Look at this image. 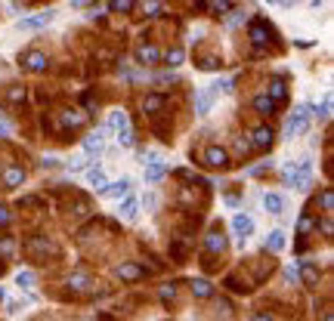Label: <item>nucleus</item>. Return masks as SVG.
I'll list each match as a JSON object with an SVG mask.
<instances>
[{
	"instance_id": "obj_1",
	"label": "nucleus",
	"mask_w": 334,
	"mask_h": 321,
	"mask_svg": "<svg viewBox=\"0 0 334 321\" xmlns=\"http://www.w3.org/2000/svg\"><path fill=\"white\" fill-rule=\"evenodd\" d=\"M310 117H313V105H300L297 112L288 117V124H285V136H288V139L300 136V133L310 127Z\"/></svg>"
},
{
	"instance_id": "obj_2",
	"label": "nucleus",
	"mask_w": 334,
	"mask_h": 321,
	"mask_svg": "<svg viewBox=\"0 0 334 321\" xmlns=\"http://www.w3.org/2000/svg\"><path fill=\"white\" fill-rule=\"evenodd\" d=\"M285 173H288V182L294 185L297 192L310 189V176H313V164H310V160H300V167H285Z\"/></svg>"
},
{
	"instance_id": "obj_3",
	"label": "nucleus",
	"mask_w": 334,
	"mask_h": 321,
	"mask_svg": "<svg viewBox=\"0 0 334 321\" xmlns=\"http://www.w3.org/2000/svg\"><path fill=\"white\" fill-rule=\"evenodd\" d=\"M50 22H53V13H40V16H34V19H22L19 28L22 31H34V28H44V25H50Z\"/></svg>"
},
{
	"instance_id": "obj_4",
	"label": "nucleus",
	"mask_w": 334,
	"mask_h": 321,
	"mask_svg": "<svg viewBox=\"0 0 334 321\" xmlns=\"http://www.w3.org/2000/svg\"><path fill=\"white\" fill-rule=\"evenodd\" d=\"M25 182V170L22 167H6L3 170V185L6 189H16V185H22Z\"/></svg>"
},
{
	"instance_id": "obj_5",
	"label": "nucleus",
	"mask_w": 334,
	"mask_h": 321,
	"mask_svg": "<svg viewBox=\"0 0 334 321\" xmlns=\"http://www.w3.org/2000/svg\"><path fill=\"white\" fill-rule=\"evenodd\" d=\"M102 145H105V130H96L84 139V148H87L90 155H93V151H102Z\"/></svg>"
},
{
	"instance_id": "obj_6",
	"label": "nucleus",
	"mask_w": 334,
	"mask_h": 321,
	"mask_svg": "<svg viewBox=\"0 0 334 321\" xmlns=\"http://www.w3.org/2000/svg\"><path fill=\"white\" fill-rule=\"evenodd\" d=\"M127 192H130V179H118V182L105 185V189H102V195H108V198H124Z\"/></svg>"
},
{
	"instance_id": "obj_7",
	"label": "nucleus",
	"mask_w": 334,
	"mask_h": 321,
	"mask_svg": "<svg viewBox=\"0 0 334 321\" xmlns=\"http://www.w3.org/2000/svg\"><path fill=\"white\" fill-rule=\"evenodd\" d=\"M211 102H214V93L211 90H201L195 96V114H207V112H211Z\"/></svg>"
},
{
	"instance_id": "obj_8",
	"label": "nucleus",
	"mask_w": 334,
	"mask_h": 321,
	"mask_svg": "<svg viewBox=\"0 0 334 321\" xmlns=\"http://www.w3.org/2000/svg\"><path fill=\"white\" fill-rule=\"evenodd\" d=\"M232 229H235V232H241V235L248 238V235L254 232V219H250V216H245V213H238V216H232Z\"/></svg>"
},
{
	"instance_id": "obj_9",
	"label": "nucleus",
	"mask_w": 334,
	"mask_h": 321,
	"mask_svg": "<svg viewBox=\"0 0 334 321\" xmlns=\"http://www.w3.org/2000/svg\"><path fill=\"white\" fill-rule=\"evenodd\" d=\"M25 68L28 71H44L47 68V56L44 53H28L25 56Z\"/></svg>"
},
{
	"instance_id": "obj_10",
	"label": "nucleus",
	"mask_w": 334,
	"mask_h": 321,
	"mask_svg": "<svg viewBox=\"0 0 334 321\" xmlns=\"http://www.w3.org/2000/svg\"><path fill=\"white\" fill-rule=\"evenodd\" d=\"M254 145L257 148H269L272 145V130L269 127H257L254 130Z\"/></svg>"
},
{
	"instance_id": "obj_11",
	"label": "nucleus",
	"mask_w": 334,
	"mask_h": 321,
	"mask_svg": "<svg viewBox=\"0 0 334 321\" xmlns=\"http://www.w3.org/2000/svg\"><path fill=\"white\" fill-rule=\"evenodd\" d=\"M204 158H207V164H211V167H226V151L217 148V145L207 148V151H204Z\"/></svg>"
},
{
	"instance_id": "obj_12",
	"label": "nucleus",
	"mask_w": 334,
	"mask_h": 321,
	"mask_svg": "<svg viewBox=\"0 0 334 321\" xmlns=\"http://www.w3.org/2000/svg\"><path fill=\"white\" fill-rule=\"evenodd\" d=\"M263 204H266V210H269V213H275V216L285 210V201H282V195H266Z\"/></svg>"
},
{
	"instance_id": "obj_13",
	"label": "nucleus",
	"mask_w": 334,
	"mask_h": 321,
	"mask_svg": "<svg viewBox=\"0 0 334 321\" xmlns=\"http://www.w3.org/2000/svg\"><path fill=\"white\" fill-rule=\"evenodd\" d=\"M158 56H161V53H158L155 47H139V53H136V59H139L143 65H152V62H158Z\"/></svg>"
},
{
	"instance_id": "obj_14",
	"label": "nucleus",
	"mask_w": 334,
	"mask_h": 321,
	"mask_svg": "<svg viewBox=\"0 0 334 321\" xmlns=\"http://www.w3.org/2000/svg\"><path fill=\"white\" fill-rule=\"evenodd\" d=\"M136 210H139L136 198H124V204H121V216L124 219H136Z\"/></svg>"
},
{
	"instance_id": "obj_15",
	"label": "nucleus",
	"mask_w": 334,
	"mask_h": 321,
	"mask_svg": "<svg viewBox=\"0 0 334 321\" xmlns=\"http://www.w3.org/2000/svg\"><path fill=\"white\" fill-rule=\"evenodd\" d=\"M266 247H269V250H282V247H285V232H282V229L269 232V238H266Z\"/></svg>"
},
{
	"instance_id": "obj_16",
	"label": "nucleus",
	"mask_w": 334,
	"mask_h": 321,
	"mask_svg": "<svg viewBox=\"0 0 334 321\" xmlns=\"http://www.w3.org/2000/svg\"><path fill=\"white\" fill-rule=\"evenodd\" d=\"M254 108H257V112H260V114H272L275 102H272L269 96H257V99H254Z\"/></svg>"
},
{
	"instance_id": "obj_17",
	"label": "nucleus",
	"mask_w": 334,
	"mask_h": 321,
	"mask_svg": "<svg viewBox=\"0 0 334 321\" xmlns=\"http://www.w3.org/2000/svg\"><path fill=\"white\" fill-rule=\"evenodd\" d=\"M161 176H164V164H158V160H155V164L146 170V182H158Z\"/></svg>"
},
{
	"instance_id": "obj_18",
	"label": "nucleus",
	"mask_w": 334,
	"mask_h": 321,
	"mask_svg": "<svg viewBox=\"0 0 334 321\" xmlns=\"http://www.w3.org/2000/svg\"><path fill=\"white\" fill-rule=\"evenodd\" d=\"M78 124H84V114L81 112H65L62 114V127H78Z\"/></svg>"
},
{
	"instance_id": "obj_19",
	"label": "nucleus",
	"mask_w": 334,
	"mask_h": 321,
	"mask_svg": "<svg viewBox=\"0 0 334 321\" xmlns=\"http://www.w3.org/2000/svg\"><path fill=\"white\" fill-rule=\"evenodd\" d=\"M250 37H254V44H266V25L257 22L254 28H250Z\"/></svg>"
},
{
	"instance_id": "obj_20",
	"label": "nucleus",
	"mask_w": 334,
	"mask_h": 321,
	"mask_svg": "<svg viewBox=\"0 0 334 321\" xmlns=\"http://www.w3.org/2000/svg\"><path fill=\"white\" fill-rule=\"evenodd\" d=\"M90 185H96V189H99V192H102V189H105V173H102V170H99V167H96V170H90Z\"/></svg>"
},
{
	"instance_id": "obj_21",
	"label": "nucleus",
	"mask_w": 334,
	"mask_h": 321,
	"mask_svg": "<svg viewBox=\"0 0 334 321\" xmlns=\"http://www.w3.org/2000/svg\"><path fill=\"white\" fill-rule=\"evenodd\" d=\"M269 93H272V102H275V99H285V83H282V80H272L269 83Z\"/></svg>"
},
{
	"instance_id": "obj_22",
	"label": "nucleus",
	"mask_w": 334,
	"mask_h": 321,
	"mask_svg": "<svg viewBox=\"0 0 334 321\" xmlns=\"http://www.w3.org/2000/svg\"><path fill=\"white\" fill-rule=\"evenodd\" d=\"M223 247H226V241H223L217 232H214V235H207V250H223Z\"/></svg>"
},
{
	"instance_id": "obj_23",
	"label": "nucleus",
	"mask_w": 334,
	"mask_h": 321,
	"mask_svg": "<svg viewBox=\"0 0 334 321\" xmlns=\"http://www.w3.org/2000/svg\"><path fill=\"white\" fill-rule=\"evenodd\" d=\"M108 127H115V130L127 127V114H124V112H115V114H112V121H108Z\"/></svg>"
},
{
	"instance_id": "obj_24",
	"label": "nucleus",
	"mask_w": 334,
	"mask_h": 321,
	"mask_svg": "<svg viewBox=\"0 0 334 321\" xmlns=\"http://www.w3.org/2000/svg\"><path fill=\"white\" fill-rule=\"evenodd\" d=\"M112 10L115 13H130L133 10V0H112Z\"/></svg>"
},
{
	"instance_id": "obj_25",
	"label": "nucleus",
	"mask_w": 334,
	"mask_h": 321,
	"mask_svg": "<svg viewBox=\"0 0 334 321\" xmlns=\"http://www.w3.org/2000/svg\"><path fill=\"white\" fill-rule=\"evenodd\" d=\"M143 10H146V16H158V10H161V0H143Z\"/></svg>"
},
{
	"instance_id": "obj_26",
	"label": "nucleus",
	"mask_w": 334,
	"mask_h": 321,
	"mask_svg": "<svg viewBox=\"0 0 334 321\" xmlns=\"http://www.w3.org/2000/svg\"><path fill=\"white\" fill-rule=\"evenodd\" d=\"M118 142H121V145H127V148L133 145V133L127 130V127H121V130H118Z\"/></svg>"
},
{
	"instance_id": "obj_27",
	"label": "nucleus",
	"mask_w": 334,
	"mask_h": 321,
	"mask_svg": "<svg viewBox=\"0 0 334 321\" xmlns=\"http://www.w3.org/2000/svg\"><path fill=\"white\" fill-rule=\"evenodd\" d=\"M16 284H19V287H31V284H34V275H31V272H19V275H16Z\"/></svg>"
},
{
	"instance_id": "obj_28",
	"label": "nucleus",
	"mask_w": 334,
	"mask_h": 321,
	"mask_svg": "<svg viewBox=\"0 0 334 321\" xmlns=\"http://www.w3.org/2000/svg\"><path fill=\"white\" fill-rule=\"evenodd\" d=\"M229 90H232V80H226V78L217 80V83H211V93H229Z\"/></svg>"
},
{
	"instance_id": "obj_29",
	"label": "nucleus",
	"mask_w": 334,
	"mask_h": 321,
	"mask_svg": "<svg viewBox=\"0 0 334 321\" xmlns=\"http://www.w3.org/2000/svg\"><path fill=\"white\" fill-rule=\"evenodd\" d=\"M183 62V49L180 47H173L170 53H167V65H180Z\"/></svg>"
},
{
	"instance_id": "obj_30",
	"label": "nucleus",
	"mask_w": 334,
	"mask_h": 321,
	"mask_svg": "<svg viewBox=\"0 0 334 321\" xmlns=\"http://www.w3.org/2000/svg\"><path fill=\"white\" fill-rule=\"evenodd\" d=\"M322 207H325V210H331V207H334V195H331V189H325V192H322Z\"/></svg>"
},
{
	"instance_id": "obj_31",
	"label": "nucleus",
	"mask_w": 334,
	"mask_h": 321,
	"mask_svg": "<svg viewBox=\"0 0 334 321\" xmlns=\"http://www.w3.org/2000/svg\"><path fill=\"white\" fill-rule=\"evenodd\" d=\"M121 278H139V269L136 266H124L121 269Z\"/></svg>"
},
{
	"instance_id": "obj_32",
	"label": "nucleus",
	"mask_w": 334,
	"mask_h": 321,
	"mask_svg": "<svg viewBox=\"0 0 334 321\" xmlns=\"http://www.w3.org/2000/svg\"><path fill=\"white\" fill-rule=\"evenodd\" d=\"M211 6H214L217 13H223V10H229L232 3H229V0H211Z\"/></svg>"
},
{
	"instance_id": "obj_33",
	"label": "nucleus",
	"mask_w": 334,
	"mask_h": 321,
	"mask_svg": "<svg viewBox=\"0 0 334 321\" xmlns=\"http://www.w3.org/2000/svg\"><path fill=\"white\" fill-rule=\"evenodd\" d=\"M161 102H164L161 96H149V99H146V108H149V112H152V108H158Z\"/></svg>"
},
{
	"instance_id": "obj_34",
	"label": "nucleus",
	"mask_w": 334,
	"mask_h": 321,
	"mask_svg": "<svg viewBox=\"0 0 334 321\" xmlns=\"http://www.w3.org/2000/svg\"><path fill=\"white\" fill-rule=\"evenodd\" d=\"M195 293H198V297H207V293H211V287H207L204 281H195Z\"/></svg>"
},
{
	"instance_id": "obj_35",
	"label": "nucleus",
	"mask_w": 334,
	"mask_h": 321,
	"mask_svg": "<svg viewBox=\"0 0 334 321\" xmlns=\"http://www.w3.org/2000/svg\"><path fill=\"white\" fill-rule=\"evenodd\" d=\"M316 114H319V117H328V114H331V96L322 102V112H316Z\"/></svg>"
},
{
	"instance_id": "obj_36",
	"label": "nucleus",
	"mask_w": 334,
	"mask_h": 321,
	"mask_svg": "<svg viewBox=\"0 0 334 321\" xmlns=\"http://www.w3.org/2000/svg\"><path fill=\"white\" fill-rule=\"evenodd\" d=\"M241 19H248V13H241V10H235V16H232V19H229V25H238Z\"/></svg>"
},
{
	"instance_id": "obj_37",
	"label": "nucleus",
	"mask_w": 334,
	"mask_h": 321,
	"mask_svg": "<svg viewBox=\"0 0 334 321\" xmlns=\"http://www.w3.org/2000/svg\"><path fill=\"white\" fill-rule=\"evenodd\" d=\"M68 167H71V173H78V170H84V167H87V160H71Z\"/></svg>"
},
{
	"instance_id": "obj_38",
	"label": "nucleus",
	"mask_w": 334,
	"mask_h": 321,
	"mask_svg": "<svg viewBox=\"0 0 334 321\" xmlns=\"http://www.w3.org/2000/svg\"><path fill=\"white\" fill-rule=\"evenodd\" d=\"M10 250H13V241L3 238V241H0V253H10Z\"/></svg>"
},
{
	"instance_id": "obj_39",
	"label": "nucleus",
	"mask_w": 334,
	"mask_h": 321,
	"mask_svg": "<svg viewBox=\"0 0 334 321\" xmlns=\"http://www.w3.org/2000/svg\"><path fill=\"white\" fill-rule=\"evenodd\" d=\"M22 96H25V93H22L19 87H16V90H10V99H13V102H19V99H22Z\"/></svg>"
},
{
	"instance_id": "obj_40",
	"label": "nucleus",
	"mask_w": 334,
	"mask_h": 321,
	"mask_svg": "<svg viewBox=\"0 0 334 321\" xmlns=\"http://www.w3.org/2000/svg\"><path fill=\"white\" fill-rule=\"evenodd\" d=\"M71 284H74V287H87V278L78 275V278H71Z\"/></svg>"
},
{
	"instance_id": "obj_41",
	"label": "nucleus",
	"mask_w": 334,
	"mask_h": 321,
	"mask_svg": "<svg viewBox=\"0 0 334 321\" xmlns=\"http://www.w3.org/2000/svg\"><path fill=\"white\" fill-rule=\"evenodd\" d=\"M310 225H313V219H310V216H303V219H300V232H306Z\"/></svg>"
},
{
	"instance_id": "obj_42",
	"label": "nucleus",
	"mask_w": 334,
	"mask_h": 321,
	"mask_svg": "<svg viewBox=\"0 0 334 321\" xmlns=\"http://www.w3.org/2000/svg\"><path fill=\"white\" fill-rule=\"evenodd\" d=\"M10 133V127H6V121H0V136H6Z\"/></svg>"
},
{
	"instance_id": "obj_43",
	"label": "nucleus",
	"mask_w": 334,
	"mask_h": 321,
	"mask_svg": "<svg viewBox=\"0 0 334 321\" xmlns=\"http://www.w3.org/2000/svg\"><path fill=\"white\" fill-rule=\"evenodd\" d=\"M6 219H10V216H6V210H3V207H0V225H3V223H6Z\"/></svg>"
},
{
	"instance_id": "obj_44",
	"label": "nucleus",
	"mask_w": 334,
	"mask_h": 321,
	"mask_svg": "<svg viewBox=\"0 0 334 321\" xmlns=\"http://www.w3.org/2000/svg\"><path fill=\"white\" fill-rule=\"evenodd\" d=\"M266 3H285V0H266Z\"/></svg>"
},
{
	"instance_id": "obj_45",
	"label": "nucleus",
	"mask_w": 334,
	"mask_h": 321,
	"mask_svg": "<svg viewBox=\"0 0 334 321\" xmlns=\"http://www.w3.org/2000/svg\"><path fill=\"white\" fill-rule=\"evenodd\" d=\"M257 321H269V318H263V315H260V318H257Z\"/></svg>"
}]
</instances>
